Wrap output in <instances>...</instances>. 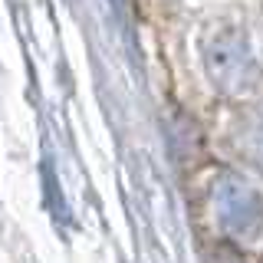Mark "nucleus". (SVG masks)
I'll return each instance as SVG.
<instances>
[{"mask_svg":"<svg viewBox=\"0 0 263 263\" xmlns=\"http://www.w3.org/2000/svg\"><path fill=\"white\" fill-rule=\"evenodd\" d=\"M208 66H211V76L217 79L220 86L240 89L247 82V49H243V40L237 36V33L217 36L214 49L208 53Z\"/></svg>","mask_w":263,"mask_h":263,"instance_id":"1","label":"nucleus"},{"mask_svg":"<svg viewBox=\"0 0 263 263\" xmlns=\"http://www.w3.org/2000/svg\"><path fill=\"white\" fill-rule=\"evenodd\" d=\"M224 224L237 234H247L243 227V217H250V224H257V194L247 191V187H230L227 197H224V211H220Z\"/></svg>","mask_w":263,"mask_h":263,"instance_id":"2","label":"nucleus"},{"mask_svg":"<svg viewBox=\"0 0 263 263\" xmlns=\"http://www.w3.org/2000/svg\"><path fill=\"white\" fill-rule=\"evenodd\" d=\"M217 263H243V260L237 257L234 250H227V247H220V250H217Z\"/></svg>","mask_w":263,"mask_h":263,"instance_id":"3","label":"nucleus"}]
</instances>
